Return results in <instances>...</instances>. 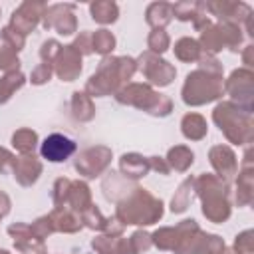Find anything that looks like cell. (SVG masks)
<instances>
[{
	"mask_svg": "<svg viewBox=\"0 0 254 254\" xmlns=\"http://www.w3.org/2000/svg\"><path fill=\"white\" fill-rule=\"evenodd\" d=\"M135 69H137V64L129 56H121V58L105 56L97 71L85 83V93H89V97H103V95L117 93L121 85L133 77Z\"/></svg>",
	"mask_w": 254,
	"mask_h": 254,
	"instance_id": "obj_1",
	"label": "cell"
},
{
	"mask_svg": "<svg viewBox=\"0 0 254 254\" xmlns=\"http://www.w3.org/2000/svg\"><path fill=\"white\" fill-rule=\"evenodd\" d=\"M115 216L121 224H153L163 216V202L149 190L135 187L123 200H119Z\"/></svg>",
	"mask_w": 254,
	"mask_h": 254,
	"instance_id": "obj_2",
	"label": "cell"
},
{
	"mask_svg": "<svg viewBox=\"0 0 254 254\" xmlns=\"http://www.w3.org/2000/svg\"><path fill=\"white\" fill-rule=\"evenodd\" d=\"M224 83L222 73L206 71L202 67L190 71L183 85V101L187 105H204L222 95Z\"/></svg>",
	"mask_w": 254,
	"mask_h": 254,
	"instance_id": "obj_3",
	"label": "cell"
},
{
	"mask_svg": "<svg viewBox=\"0 0 254 254\" xmlns=\"http://www.w3.org/2000/svg\"><path fill=\"white\" fill-rule=\"evenodd\" d=\"M115 97L123 105L139 107V109H143L151 115H157V117H165L173 109V101L167 95L153 91L147 83H127L125 87H121L115 93Z\"/></svg>",
	"mask_w": 254,
	"mask_h": 254,
	"instance_id": "obj_4",
	"label": "cell"
},
{
	"mask_svg": "<svg viewBox=\"0 0 254 254\" xmlns=\"http://www.w3.org/2000/svg\"><path fill=\"white\" fill-rule=\"evenodd\" d=\"M214 123L220 127V131L226 135V139L230 143L242 145V143H250L252 139V121H250V113L242 111L236 103H218L214 107L212 113Z\"/></svg>",
	"mask_w": 254,
	"mask_h": 254,
	"instance_id": "obj_5",
	"label": "cell"
},
{
	"mask_svg": "<svg viewBox=\"0 0 254 254\" xmlns=\"http://www.w3.org/2000/svg\"><path fill=\"white\" fill-rule=\"evenodd\" d=\"M135 64H137V69H139L151 83H155V85H159V87L169 85V83L175 79V75H177V69H175L167 60H163V58L151 54L149 50L143 52V54L139 56V60H135Z\"/></svg>",
	"mask_w": 254,
	"mask_h": 254,
	"instance_id": "obj_6",
	"label": "cell"
},
{
	"mask_svg": "<svg viewBox=\"0 0 254 254\" xmlns=\"http://www.w3.org/2000/svg\"><path fill=\"white\" fill-rule=\"evenodd\" d=\"M73 4H52L46 6L42 16V26L46 30H56L60 36H71L77 30V18L73 14Z\"/></svg>",
	"mask_w": 254,
	"mask_h": 254,
	"instance_id": "obj_7",
	"label": "cell"
},
{
	"mask_svg": "<svg viewBox=\"0 0 254 254\" xmlns=\"http://www.w3.org/2000/svg\"><path fill=\"white\" fill-rule=\"evenodd\" d=\"M111 163V149L103 147V145H97V147H89L85 151H81L75 159V171L87 179H95L99 177L107 165Z\"/></svg>",
	"mask_w": 254,
	"mask_h": 254,
	"instance_id": "obj_8",
	"label": "cell"
},
{
	"mask_svg": "<svg viewBox=\"0 0 254 254\" xmlns=\"http://www.w3.org/2000/svg\"><path fill=\"white\" fill-rule=\"evenodd\" d=\"M46 2H40V0H26L22 2L14 12H12V18H10V26L20 32L22 36L30 34L36 30V26L42 22V16H44V10H46Z\"/></svg>",
	"mask_w": 254,
	"mask_h": 254,
	"instance_id": "obj_9",
	"label": "cell"
},
{
	"mask_svg": "<svg viewBox=\"0 0 254 254\" xmlns=\"http://www.w3.org/2000/svg\"><path fill=\"white\" fill-rule=\"evenodd\" d=\"M252 71L250 69H234L226 81V91L238 101V107L246 113L252 111Z\"/></svg>",
	"mask_w": 254,
	"mask_h": 254,
	"instance_id": "obj_10",
	"label": "cell"
},
{
	"mask_svg": "<svg viewBox=\"0 0 254 254\" xmlns=\"http://www.w3.org/2000/svg\"><path fill=\"white\" fill-rule=\"evenodd\" d=\"M52 67L56 71V75L64 81H73L79 73H81V54L69 44V46H62L56 60L52 62Z\"/></svg>",
	"mask_w": 254,
	"mask_h": 254,
	"instance_id": "obj_11",
	"label": "cell"
},
{
	"mask_svg": "<svg viewBox=\"0 0 254 254\" xmlns=\"http://www.w3.org/2000/svg\"><path fill=\"white\" fill-rule=\"evenodd\" d=\"M8 234L14 238V246L22 254H46L44 242L32 232V228L28 224H22V222L10 224L8 226Z\"/></svg>",
	"mask_w": 254,
	"mask_h": 254,
	"instance_id": "obj_12",
	"label": "cell"
},
{
	"mask_svg": "<svg viewBox=\"0 0 254 254\" xmlns=\"http://www.w3.org/2000/svg\"><path fill=\"white\" fill-rule=\"evenodd\" d=\"M40 151H42V157L48 159L50 163H62V161H67L73 155L75 143L65 135L54 133V135L46 137V141L42 143Z\"/></svg>",
	"mask_w": 254,
	"mask_h": 254,
	"instance_id": "obj_13",
	"label": "cell"
},
{
	"mask_svg": "<svg viewBox=\"0 0 254 254\" xmlns=\"http://www.w3.org/2000/svg\"><path fill=\"white\" fill-rule=\"evenodd\" d=\"M208 157H210V165H212L214 171H216V177L222 179L224 183H228V181L236 175L238 163H236V155L232 153L230 147H226V145H216V147L210 149V155H208Z\"/></svg>",
	"mask_w": 254,
	"mask_h": 254,
	"instance_id": "obj_14",
	"label": "cell"
},
{
	"mask_svg": "<svg viewBox=\"0 0 254 254\" xmlns=\"http://www.w3.org/2000/svg\"><path fill=\"white\" fill-rule=\"evenodd\" d=\"M12 173H14V179L22 187H32L38 181V177L42 175V163L34 155L14 157V161H12Z\"/></svg>",
	"mask_w": 254,
	"mask_h": 254,
	"instance_id": "obj_15",
	"label": "cell"
},
{
	"mask_svg": "<svg viewBox=\"0 0 254 254\" xmlns=\"http://www.w3.org/2000/svg\"><path fill=\"white\" fill-rule=\"evenodd\" d=\"M202 214L210 222H216V224L228 220V216H230L228 194H214V196L202 198Z\"/></svg>",
	"mask_w": 254,
	"mask_h": 254,
	"instance_id": "obj_16",
	"label": "cell"
},
{
	"mask_svg": "<svg viewBox=\"0 0 254 254\" xmlns=\"http://www.w3.org/2000/svg\"><path fill=\"white\" fill-rule=\"evenodd\" d=\"M101 189H103V194H105V198L107 200H113V202H119V200H123L133 189H131V185H129V179H125L123 175H119V173H107V177L103 179V183H101Z\"/></svg>",
	"mask_w": 254,
	"mask_h": 254,
	"instance_id": "obj_17",
	"label": "cell"
},
{
	"mask_svg": "<svg viewBox=\"0 0 254 254\" xmlns=\"http://www.w3.org/2000/svg\"><path fill=\"white\" fill-rule=\"evenodd\" d=\"M119 169L125 179H141L151 171L149 157H143L139 153H125L119 161Z\"/></svg>",
	"mask_w": 254,
	"mask_h": 254,
	"instance_id": "obj_18",
	"label": "cell"
},
{
	"mask_svg": "<svg viewBox=\"0 0 254 254\" xmlns=\"http://www.w3.org/2000/svg\"><path fill=\"white\" fill-rule=\"evenodd\" d=\"M52 222H54V228L60 230V232H77L83 224H81V216H77L75 210L67 208V206H56L54 212L50 214Z\"/></svg>",
	"mask_w": 254,
	"mask_h": 254,
	"instance_id": "obj_19",
	"label": "cell"
},
{
	"mask_svg": "<svg viewBox=\"0 0 254 254\" xmlns=\"http://www.w3.org/2000/svg\"><path fill=\"white\" fill-rule=\"evenodd\" d=\"M145 20L153 30H165L167 24L173 20V10L171 4L167 2H151L145 10Z\"/></svg>",
	"mask_w": 254,
	"mask_h": 254,
	"instance_id": "obj_20",
	"label": "cell"
},
{
	"mask_svg": "<svg viewBox=\"0 0 254 254\" xmlns=\"http://www.w3.org/2000/svg\"><path fill=\"white\" fill-rule=\"evenodd\" d=\"M198 46L200 50L208 54H216L220 52L222 48H226V38H224V32H222V26L220 24H210L206 30L200 32V40H198Z\"/></svg>",
	"mask_w": 254,
	"mask_h": 254,
	"instance_id": "obj_21",
	"label": "cell"
},
{
	"mask_svg": "<svg viewBox=\"0 0 254 254\" xmlns=\"http://www.w3.org/2000/svg\"><path fill=\"white\" fill-rule=\"evenodd\" d=\"M89 14L97 24H113L119 18V6L113 0H97L89 4Z\"/></svg>",
	"mask_w": 254,
	"mask_h": 254,
	"instance_id": "obj_22",
	"label": "cell"
},
{
	"mask_svg": "<svg viewBox=\"0 0 254 254\" xmlns=\"http://www.w3.org/2000/svg\"><path fill=\"white\" fill-rule=\"evenodd\" d=\"M67 208L75 212H83L87 206H91V192L89 187L83 181H71L69 194H67Z\"/></svg>",
	"mask_w": 254,
	"mask_h": 254,
	"instance_id": "obj_23",
	"label": "cell"
},
{
	"mask_svg": "<svg viewBox=\"0 0 254 254\" xmlns=\"http://www.w3.org/2000/svg\"><path fill=\"white\" fill-rule=\"evenodd\" d=\"M181 131H183V135L187 139L200 141L206 135L208 127H206V121H204L202 115H198V113H187L183 117V121H181Z\"/></svg>",
	"mask_w": 254,
	"mask_h": 254,
	"instance_id": "obj_24",
	"label": "cell"
},
{
	"mask_svg": "<svg viewBox=\"0 0 254 254\" xmlns=\"http://www.w3.org/2000/svg\"><path fill=\"white\" fill-rule=\"evenodd\" d=\"M165 161H167L169 169H175V171H179V173H185V171L192 165L194 153H192L189 147H185V145H177V147H171V149H169Z\"/></svg>",
	"mask_w": 254,
	"mask_h": 254,
	"instance_id": "obj_25",
	"label": "cell"
},
{
	"mask_svg": "<svg viewBox=\"0 0 254 254\" xmlns=\"http://www.w3.org/2000/svg\"><path fill=\"white\" fill-rule=\"evenodd\" d=\"M71 113L77 121H91L95 115V107L91 103V97L83 91H75L71 97Z\"/></svg>",
	"mask_w": 254,
	"mask_h": 254,
	"instance_id": "obj_26",
	"label": "cell"
},
{
	"mask_svg": "<svg viewBox=\"0 0 254 254\" xmlns=\"http://www.w3.org/2000/svg\"><path fill=\"white\" fill-rule=\"evenodd\" d=\"M175 56L181 62H198L202 56V50L194 38H181L175 42Z\"/></svg>",
	"mask_w": 254,
	"mask_h": 254,
	"instance_id": "obj_27",
	"label": "cell"
},
{
	"mask_svg": "<svg viewBox=\"0 0 254 254\" xmlns=\"http://www.w3.org/2000/svg\"><path fill=\"white\" fill-rule=\"evenodd\" d=\"M26 83V75L22 71H8L0 77V103H6L16 89Z\"/></svg>",
	"mask_w": 254,
	"mask_h": 254,
	"instance_id": "obj_28",
	"label": "cell"
},
{
	"mask_svg": "<svg viewBox=\"0 0 254 254\" xmlns=\"http://www.w3.org/2000/svg\"><path fill=\"white\" fill-rule=\"evenodd\" d=\"M12 145L18 153L22 155H32L36 145H38V135L36 131L32 129H18L14 135H12Z\"/></svg>",
	"mask_w": 254,
	"mask_h": 254,
	"instance_id": "obj_29",
	"label": "cell"
},
{
	"mask_svg": "<svg viewBox=\"0 0 254 254\" xmlns=\"http://www.w3.org/2000/svg\"><path fill=\"white\" fill-rule=\"evenodd\" d=\"M192 181L194 179H185L179 185V189H177V192L173 194V200H171V210L173 212H183L190 204V200H192Z\"/></svg>",
	"mask_w": 254,
	"mask_h": 254,
	"instance_id": "obj_30",
	"label": "cell"
},
{
	"mask_svg": "<svg viewBox=\"0 0 254 254\" xmlns=\"http://www.w3.org/2000/svg\"><path fill=\"white\" fill-rule=\"evenodd\" d=\"M91 46H93V52H97L101 56H107L115 48V36L105 28L97 30V32H91Z\"/></svg>",
	"mask_w": 254,
	"mask_h": 254,
	"instance_id": "obj_31",
	"label": "cell"
},
{
	"mask_svg": "<svg viewBox=\"0 0 254 254\" xmlns=\"http://www.w3.org/2000/svg\"><path fill=\"white\" fill-rule=\"evenodd\" d=\"M171 46V38L165 30H151L149 38H147V48L151 54H165Z\"/></svg>",
	"mask_w": 254,
	"mask_h": 254,
	"instance_id": "obj_32",
	"label": "cell"
},
{
	"mask_svg": "<svg viewBox=\"0 0 254 254\" xmlns=\"http://www.w3.org/2000/svg\"><path fill=\"white\" fill-rule=\"evenodd\" d=\"M153 244L159 248V250H173L175 244H177V230L171 228V226H165V228H159L153 236H151Z\"/></svg>",
	"mask_w": 254,
	"mask_h": 254,
	"instance_id": "obj_33",
	"label": "cell"
},
{
	"mask_svg": "<svg viewBox=\"0 0 254 254\" xmlns=\"http://www.w3.org/2000/svg\"><path fill=\"white\" fill-rule=\"evenodd\" d=\"M0 36H2L4 44H6V48H8V50H12L14 54H18V52L24 48V44H26V36H22L20 32H16V30H14L10 24L2 28Z\"/></svg>",
	"mask_w": 254,
	"mask_h": 254,
	"instance_id": "obj_34",
	"label": "cell"
},
{
	"mask_svg": "<svg viewBox=\"0 0 254 254\" xmlns=\"http://www.w3.org/2000/svg\"><path fill=\"white\" fill-rule=\"evenodd\" d=\"M81 222H85V226H89V228H93V230H103L107 218L101 214V210H99L95 204H91V206H87V208L81 212Z\"/></svg>",
	"mask_w": 254,
	"mask_h": 254,
	"instance_id": "obj_35",
	"label": "cell"
},
{
	"mask_svg": "<svg viewBox=\"0 0 254 254\" xmlns=\"http://www.w3.org/2000/svg\"><path fill=\"white\" fill-rule=\"evenodd\" d=\"M171 10H173V18L181 20V22H190L194 18V2H189V0H183V2H175L171 4Z\"/></svg>",
	"mask_w": 254,
	"mask_h": 254,
	"instance_id": "obj_36",
	"label": "cell"
},
{
	"mask_svg": "<svg viewBox=\"0 0 254 254\" xmlns=\"http://www.w3.org/2000/svg\"><path fill=\"white\" fill-rule=\"evenodd\" d=\"M69 187H71V181L69 179H58L56 185H54V204L60 208V206H65L67 204V194H69Z\"/></svg>",
	"mask_w": 254,
	"mask_h": 254,
	"instance_id": "obj_37",
	"label": "cell"
},
{
	"mask_svg": "<svg viewBox=\"0 0 254 254\" xmlns=\"http://www.w3.org/2000/svg\"><path fill=\"white\" fill-rule=\"evenodd\" d=\"M18 67H20L18 56L12 50H8L6 46H0V69H4L8 73V71H18Z\"/></svg>",
	"mask_w": 254,
	"mask_h": 254,
	"instance_id": "obj_38",
	"label": "cell"
},
{
	"mask_svg": "<svg viewBox=\"0 0 254 254\" xmlns=\"http://www.w3.org/2000/svg\"><path fill=\"white\" fill-rule=\"evenodd\" d=\"M30 228H32V232H34L40 240L48 238V236L56 230V228H54V222H52V218H50V214H48V216H40V218H38Z\"/></svg>",
	"mask_w": 254,
	"mask_h": 254,
	"instance_id": "obj_39",
	"label": "cell"
},
{
	"mask_svg": "<svg viewBox=\"0 0 254 254\" xmlns=\"http://www.w3.org/2000/svg\"><path fill=\"white\" fill-rule=\"evenodd\" d=\"M129 242H131V246H133L135 254L147 252V250L151 248V244H153L151 234H147V232H143V230H137V232H135V234L129 238Z\"/></svg>",
	"mask_w": 254,
	"mask_h": 254,
	"instance_id": "obj_40",
	"label": "cell"
},
{
	"mask_svg": "<svg viewBox=\"0 0 254 254\" xmlns=\"http://www.w3.org/2000/svg\"><path fill=\"white\" fill-rule=\"evenodd\" d=\"M60 48H62V44L58 40H46L42 44V48H40V58L44 60V64H50L52 65V62L56 60Z\"/></svg>",
	"mask_w": 254,
	"mask_h": 254,
	"instance_id": "obj_41",
	"label": "cell"
},
{
	"mask_svg": "<svg viewBox=\"0 0 254 254\" xmlns=\"http://www.w3.org/2000/svg\"><path fill=\"white\" fill-rule=\"evenodd\" d=\"M52 71H54V67L50 65V64H40V65H36L34 69H32V75H30V81L32 83H36V85H42V83H46V81H50V77H52Z\"/></svg>",
	"mask_w": 254,
	"mask_h": 254,
	"instance_id": "obj_42",
	"label": "cell"
},
{
	"mask_svg": "<svg viewBox=\"0 0 254 254\" xmlns=\"http://www.w3.org/2000/svg\"><path fill=\"white\" fill-rule=\"evenodd\" d=\"M234 252L236 254H252V230H244L234 240Z\"/></svg>",
	"mask_w": 254,
	"mask_h": 254,
	"instance_id": "obj_43",
	"label": "cell"
},
{
	"mask_svg": "<svg viewBox=\"0 0 254 254\" xmlns=\"http://www.w3.org/2000/svg\"><path fill=\"white\" fill-rule=\"evenodd\" d=\"M81 56H89L93 54V46H91V32H79V36L75 38V42L71 44Z\"/></svg>",
	"mask_w": 254,
	"mask_h": 254,
	"instance_id": "obj_44",
	"label": "cell"
},
{
	"mask_svg": "<svg viewBox=\"0 0 254 254\" xmlns=\"http://www.w3.org/2000/svg\"><path fill=\"white\" fill-rule=\"evenodd\" d=\"M149 167L153 171L161 173V175H169L171 173V169H169V165H167V161L163 157H149Z\"/></svg>",
	"mask_w": 254,
	"mask_h": 254,
	"instance_id": "obj_45",
	"label": "cell"
},
{
	"mask_svg": "<svg viewBox=\"0 0 254 254\" xmlns=\"http://www.w3.org/2000/svg\"><path fill=\"white\" fill-rule=\"evenodd\" d=\"M12 161H14V155L10 151H6L4 147H0V173H4L8 167H12Z\"/></svg>",
	"mask_w": 254,
	"mask_h": 254,
	"instance_id": "obj_46",
	"label": "cell"
},
{
	"mask_svg": "<svg viewBox=\"0 0 254 254\" xmlns=\"http://www.w3.org/2000/svg\"><path fill=\"white\" fill-rule=\"evenodd\" d=\"M0 254H10V252L8 250H0Z\"/></svg>",
	"mask_w": 254,
	"mask_h": 254,
	"instance_id": "obj_47",
	"label": "cell"
},
{
	"mask_svg": "<svg viewBox=\"0 0 254 254\" xmlns=\"http://www.w3.org/2000/svg\"><path fill=\"white\" fill-rule=\"evenodd\" d=\"M222 254H236V252H222Z\"/></svg>",
	"mask_w": 254,
	"mask_h": 254,
	"instance_id": "obj_48",
	"label": "cell"
}]
</instances>
